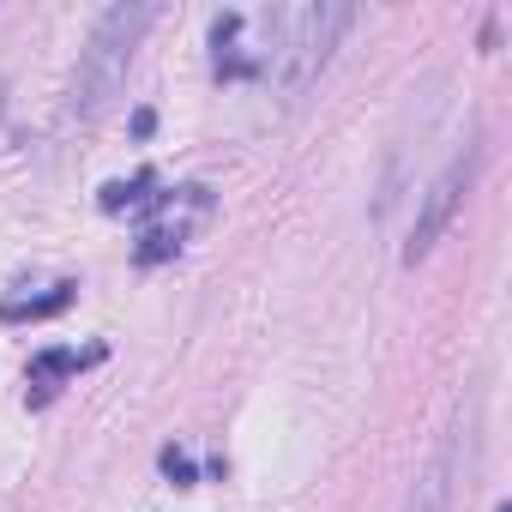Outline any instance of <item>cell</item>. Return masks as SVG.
<instances>
[{
  "mask_svg": "<svg viewBox=\"0 0 512 512\" xmlns=\"http://www.w3.org/2000/svg\"><path fill=\"white\" fill-rule=\"evenodd\" d=\"M151 25H157V7H145V0H133V7H109L91 25V37L79 49V73H73V115L79 121H97L121 97L127 67H133V49H139V37Z\"/></svg>",
  "mask_w": 512,
  "mask_h": 512,
  "instance_id": "obj_1",
  "label": "cell"
},
{
  "mask_svg": "<svg viewBox=\"0 0 512 512\" xmlns=\"http://www.w3.org/2000/svg\"><path fill=\"white\" fill-rule=\"evenodd\" d=\"M344 25H350V7H338V0H314V7H284L278 49H272V67H266V85H272L278 97H302V91L320 79V67H326L332 43L344 37Z\"/></svg>",
  "mask_w": 512,
  "mask_h": 512,
  "instance_id": "obj_2",
  "label": "cell"
},
{
  "mask_svg": "<svg viewBox=\"0 0 512 512\" xmlns=\"http://www.w3.org/2000/svg\"><path fill=\"white\" fill-rule=\"evenodd\" d=\"M284 7H223L211 19V67L217 79H266L278 49Z\"/></svg>",
  "mask_w": 512,
  "mask_h": 512,
  "instance_id": "obj_3",
  "label": "cell"
},
{
  "mask_svg": "<svg viewBox=\"0 0 512 512\" xmlns=\"http://www.w3.org/2000/svg\"><path fill=\"white\" fill-rule=\"evenodd\" d=\"M139 247H133V260L139 266H163L175 260V253L193 241V229L211 217V193L205 187H163L151 211H139Z\"/></svg>",
  "mask_w": 512,
  "mask_h": 512,
  "instance_id": "obj_4",
  "label": "cell"
},
{
  "mask_svg": "<svg viewBox=\"0 0 512 512\" xmlns=\"http://www.w3.org/2000/svg\"><path fill=\"white\" fill-rule=\"evenodd\" d=\"M470 175H476V151L464 145V151L440 169V181L428 187V199H422V211H416V229H410V247H404V266L428 260V247L446 235L452 211H458V205H464V193H470Z\"/></svg>",
  "mask_w": 512,
  "mask_h": 512,
  "instance_id": "obj_5",
  "label": "cell"
},
{
  "mask_svg": "<svg viewBox=\"0 0 512 512\" xmlns=\"http://www.w3.org/2000/svg\"><path fill=\"white\" fill-rule=\"evenodd\" d=\"M404 512H452V452H434V464L410 482Z\"/></svg>",
  "mask_w": 512,
  "mask_h": 512,
  "instance_id": "obj_6",
  "label": "cell"
},
{
  "mask_svg": "<svg viewBox=\"0 0 512 512\" xmlns=\"http://www.w3.org/2000/svg\"><path fill=\"white\" fill-rule=\"evenodd\" d=\"M103 362V344H85V350H37L31 356V386H55L79 368H97Z\"/></svg>",
  "mask_w": 512,
  "mask_h": 512,
  "instance_id": "obj_7",
  "label": "cell"
},
{
  "mask_svg": "<svg viewBox=\"0 0 512 512\" xmlns=\"http://www.w3.org/2000/svg\"><path fill=\"white\" fill-rule=\"evenodd\" d=\"M73 296H79V284L61 278V284H49V296H13V302H0V320H55V314L73 308Z\"/></svg>",
  "mask_w": 512,
  "mask_h": 512,
  "instance_id": "obj_8",
  "label": "cell"
},
{
  "mask_svg": "<svg viewBox=\"0 0 512 512\" xmlns=\"http://www.w3.org/2000/svg\"><path fill=\"white\" fill-rule=\"evenodd\" d=\"M157 193H163L157 169H139L133 181H109L97 205H103V211H151V205H157Z\"/></svg>",
  "mask_w": 512,
  "mask_h": 512,
  "instance_id": "obj_9",
  "label": "cell"
},
{
  "mask_svg": "<svg viewBox=\"0 0 512 512\" xmlns=\"http://www.w3.org/2000/svg\"><path fill=\"white\" fill-rule=\"evenodd\" d=\"M163 470H169L175 482H193V458H187V452H175V446L163 452Z\"/></svg>",
  "mask_w": 512,
  "mask_h": 512,
  "instance_id": "obj_10",
  "label": "cell"
}]
</instances>
